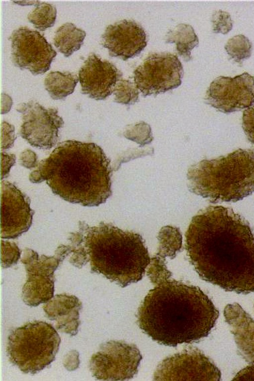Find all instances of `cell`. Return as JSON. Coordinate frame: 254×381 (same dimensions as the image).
Here are the masks:
<instances>
[{
	"label": "cell",
	"instance_id": "cell-1",
	"mask_svg": "<svg viewBox=\"0 0 254 381\" xmlns=\"http://www.w3.org/2000/svg\"><path fill=\"white\" fill-rule=\"evenodd\" d=\"M185 238L190 262L202 279L228 291H254V234L232 208L211 205L199 211Z\"/></svg>",
	"mask_w": 254,
	"mask_h": 381
},
{
	"label": "cell",
	"instance_id": "cell-2",
	"mask_svg": "<svg viewBox=\"0 0 254 381\" xmlns=\"http://www.w3.org/2000/svg\"><path fill=\"white\" fill-rule=\"evenodd\" d=\"M154 287L138 309L139 327L167 346L197 341L207 336L219 316L211 300L198 287L170 278L166 267L147 274Z\"/></svg>",
	"mask_w": 254,
	"mask_h": 381
},
{
	"label": "cell",
	"instance_id": "cell-3",
	"mask_svg": "<svg viewBox=\"0 0 254 381\" xmlns=\"http://www.w3.org/2000/svg\"><path fill=\"white\" fill-rule=\"evenodd\" d=\"M37 167L30 180H45L55 193L70 202L98 205L111 194L110 161L94 143L63 141Z\"/></svg>",
	"mask_w": 254,
	"mask_h": 381
},
{
	"label": "cell",
	"instance_id": "cell-4",
	"mask_svg": "<svg viewBox=\"0 0 254 381\" xmlns=\"http://www.w3.org/2000/svg\"><path fill=\"white\" fill-rule=\"evenodd\" d=\"M85 247L92 269L122 287L140 280L151 261L139 234L110 224L92 228Z\"/></svg>",
	"mask_w": 254,
	"mask_h": 381
},
{
	"label": "cell",
	"instance_id": "cell-5",
	"mask_svg": "<svg viewBox=\"0 0 254 381\" xmlns=\"http://www.w3.org/2000/svg\"><path fill=\"white\" fill-rule=\"evenodd\" d=\"M194 193L212 202H236L254 191V151L238 149L226 156L204 160L188 173Z\"/></svg>",
	"mask_w": 254,
	"mask_h": 381
},
{
	"label": "cell",
	"instance_id": "cell-6",
	"mask_svg": "<svg viewBox=\"0 0 254 381\" xmlns=\"http://www.w3.org/2000/svg\"><path fill=\"white\" fill-rule=\"evenodd\" d=\"M61 342L56 329L42 321H34L14 329L8 337L10 361L25 373L35 374L55 358Z\"/></svg>",
	"mask_w": 254,
	"mask_h": 381
},
{
	"label": "cell",
	"instance_id": "cell-7",
	"mask_svg": "<svg viewBox=\"0 0 254 381\" xmlns=\"http://www.w3.org/2000/svg\"><path fill=\"white\" fill-rule=\"evenodd\" d=\"M134 82L145 96L158 94L178 87L183 75L178 58L170 53L149 55L134 71Z\"/></svg>",
	"mask_w": 254,
	"mask_h": 381
},
{
	"label": "cell",
	"instance_id": "cell-8",
	"mask_svg": "<svg viewBox=\"0 0 254 381\" xmlns=\"http://www.w3.org/2000/svg\"><path fill=\"white\" fill-rule=\"evenodd\" d=\"M9 39L11 59L15 66L34 75L49 69L57 53L40 32L21 26L12 31Z\"/></svg>",
	"mask_w": 254,
	"mask_h": 381
},
{
	"label": "cell",
	"instance_id": "cell-9",
	"mask_svg": "<svg viewBox=\"0 0 254 381\" xmlns=\"http://www.w3.org/2000/svg\"><path fill=\"white\" fill-rule=\"evenodd\" d=\"M16 109L21 113L19 133L22 138L39 148L49 149L55 145L59 129L64 123L57 109H46L38 102L30 101L18 104Z\"/></svg>",
	"mask_w": 254,
	"mask_h": 381
},
{
	"label": "cell",
	"instance_id": "cell-10",
	"mask_svg": "<svg viewBox=\"0 0 254 381\" xmlns=\"http://www.w3.org/2000/svg\"><path fill=\"white\" fill-rule=\"evenodd\" d=\"M141 359L135 346L111 341L92 356L89 369L93 376L99 380H124L135 374Z\"/></svg>",
	"mask_w": 254,
	"mask_h": 381
},
{
	"label": "cell",
	"instance_id": "cell-11",
	"mask_svg": "<svg viewBox=\"0 0 254 381\" xmlns=\"http://www.w3.org/2000/svg\"><path fill=\"white\" fill-rule=\"evenodd\" d=\"M221 377L218 368L196 348L166 358L154 374L155 380L220 381Z\"/></svg>",
	"mask_w": 254,
	"mask_h": 381
},
{
	"label": "cell",
	"instance_id": "cell-12",
	"mask_svg": "<svg viewBox=\"0 0 254 381\" xmlns=\"http://www.w3.org/2000/svg\"><path fill=\"white\" fill-rule=\"evenodd\" d=\"M205 100L225 113L249 108L254 103V76L246 72L234 77L220 76L210 83Z\"/></svg>",
	"mask_w": 254,
	"mask_h": 381
},
{
	"label": "cell",
	"instance_id": "cell-13",
	"mask_svg": "<svg viewBox=\"0 0 254 381\" xmlns=\"http://www.w3.org/2000/svg\"><path fill=\"white\" fill-rule=\"evenodd\" d=\"M120 71L112 63L90 53L78 71L81 92L95 100H104L115 91L121 78Z\"/></svg>",
	"mask_w": 254,
	"mask_h": 381
},
{
	"label": "cell",
	"instance_id": "cell-14",
	"mask_svg": "<svg viewBox=\"0 0 254 381\" xmlns=\"http://www.w3.org/2000/svg\"><path fill=\"white\" fill-rule=\"evenodd\" d=\"M147 42L143 28L131 20L123 19L108 25L101 36V44L109 55L124 60L138 55Z\"/></svg>",
	"mask_w": 254,
	"mask_h": 381
},
{
	"label": "cell",
	"instance_id": "cell-15",
	"mask_svg": "<svg viewBox=\"0 0 254 381\" xmlns=\"http://www.w3.org/2000/svg\"><path fill=\"white\" fill-rule=\"evenodd\" d=\"M1 186V236L13 238L30 226L31 210L28 199L14 186L6 181Z\"/></svg>",
	"mask_w": 254,
	"mask_h": 381
},
{
	"label": "cell",
	"instance_id": "cell-16",
	"mask_svg": "<svg viewBox=\"0 0 254 381\" xmlns=\"http://www.w3.org/2000/svg\"><path fill=\"white\" fill-rule=\"evenodd\" d=\"M224 316L241 356L254 364V319L237 303L227 305Z\"/></svg>",
	"mask_w": 254,
	"mask_h": 381
},
{
	"label": "cell",
	"instance_id": "cell-17",
	"mask_svg": "<svg viewBox=\"0 0 254 381\" xmlns=\"http://www.w3.org/2000/svg\"><path fill=\"white\" fill-rule=\"evenodd\" d=\"M47 317L56 322V328L74 335L79 325L81 303L75 296L66 294L57 295L43 307Z\"/></svg>",
	"mask_w": 254,
	"mask_h": 381
},
{
	"label": "cell",
	"instance_id": "cell-18",
	"mask_svg": "<svg viewBox=\"0 0 254 381\" xmlns=\"http://www.w3.org/2000/svg\"><path fill=\"white\" fill-rule=\"evenodd\" d=\"M55 266L27 268L28 277L22 290L23 301L30 306L46 303L53 296V271Z\"/></svg>",
	"mask_w": 254,
	"mask_h": 381
},
{
	"label": "cell",
	"instance_id": "cell-19",
	"mask_svg": "<svg viewBox=\"0 0 254 381\" xmlns=\"http://www.w3.org/2000/svg\"><path fill=\"white\" fill-rule=\"evenodd\" d=\"M85 36L84 30L72 23L67 22L57 29L53 43L59 52L68 57L80 48Z\"/></svg>",
	"mask_w": 254,
	"mask_h": 381
},
{
	"label": "cell",
	"instance_id": "cell-20",
	"mask_svg": "<svg viewBox=\"0 0 254 381\" xmlns=\"http://www.w3.org/2000/svg\"><path fill=\"white\" fill-rule=\"evenodd\" d=\"M78 80L73 72L52 71L45 76L44 86L52 98L60 100L73 93Z\"/></svg>",
	"mask_w": 254,
	"mask_h": 381
},
{
	"label": "cell",
	"instance_id": "cell-21",
	"mask_svg": "<svg viewBox=\"0 0 254 381\" xmlns=\"http://www.w3.org/2000/svg\"><path fill=\"white\" fill-rule=\"evenodd\" d=\"M168 43H175L178 54L187 61L191 59V51L198 44V39L193 27L187 24H179L168 32Z\"/></svg>",
	"mask_w": 254,
	"mask_h": 381
},
{
	"label": "cell",
	"instance_id": "cell-22",
	"mask_svg": "<svg viewBox=\"0 0 254 381\" xmlns=\"http://www.w3.org/2000/svg\"><path fill=\"white\" fill-rule=\"evenodd\" d=\"M56 15L57 9L54 5L39 1L27 14V19L35 28L43 31L54 25Z\"/></svg>",
	"mask_w": 254,
	"mask_h": 381
},
{
	"label": "cell",
	"instance_id": "cell-23",
	"mask_svg": "<svg viewBox=\"0 0 254 381\" xmlns=\"http://www.w3.org/2000/svg\"><path fill=\"white\" fill-rule=\"evenodd\" d=\"M225 49L234 61L241 64L243 61L251 56L252 44L247 37L239 34L230 38L225 46Z\"/></svg>",
	"mask_w": 254,
	"mask_h": 381
},
{
	"label": "cell",
	"instance_id": "cell-24",
	"mask_svg": "<svg viewBox=\"0 0 254 381\" xmlns=\"http://www.w3.org/2000/svg\"><path fill=\"white\" fill-rule=\"evenodd\" d=\"M114 93L115 101L124 104L135 102L138 99L139 95L138 89L134 83L122 78L118 82Z\"/></svg>",
	"mask_w": 254,
	"mask_h": 381
},
{
	"label": "cell",
	"instance_id": "cell-25",
	"mask_svg": "<svg viewBox=\"0 0 254 381\" xmlns=\"http://www.w3.org/2000/svg\"><path fill=\"white\" fill-rule=\"evenodd\" d=\"M213 31L215 33L225 34L232 28L233 22L230 14L225 11H215L212 16Z\"/></svg>",
	"mask_w": 254,
	"mask_h": 381
},
{
	"label": "cell",
	"instance_id": "cell-26",
	"mask_svg": "<svg viewBox=\"0 0 254 381\" xmlns=\"http://www.w3.org/2000/svg\"><path fill=\"white\" fill-rule=\"evenodd\" d=\"M242 127L248 140L254 144V106L243 112Z\"/></svg>",
	"mask_w": 254,
	"mask_h": 381
},
{
	"label": "cell",
	"instance_id": "cell-27",
	"mask_svg": "<svg viewBox=\"0 0 254 381\" xmlns=\"http://www.w3.org/2000/svg\"><path fill=\"white\" fill-rule=\"evenodd\" d=\"M35 156H36V155L31 150H28V157L27 151H23L19 158V162L21 165L28 168L35 167L37 166V157L33 158Z\"/></svg>",
	"mask_w": 254,
	"mask_h": 381
},
{
	"label": "cell",
	"instance_id": "cell-28",
	"mask_svg": "<svg viewBox=\"0 0 254 381\" xmlns=\"http://www.w3.org/2000/svg\"><path fill=\"white\" fill-rule=\"evenodd\" d=\"M233 380H254V364L239 372Z\"/></svg>",
	"mask_w": 254,
	"mask_h": 381
}]
</instances>
